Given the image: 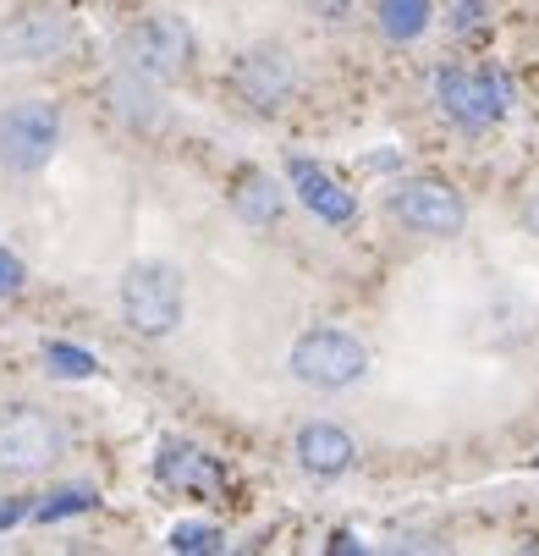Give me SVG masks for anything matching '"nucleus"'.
<instances>
[{"instance_id": "obj_3", "label": "nucleus", "mask_w": 539, "mask_h": 556, "mask_svg": "<svg viewBox=\"0 0 539 556\" xmlns=\"http://www.w3.org/2000/svg\"><path fill=\"white\" fill-rule=\"evenodd\" d=\"M292 375L315 391H347L369 375V348L352 337V331H336V326H320V331H303L292 342Z\"/></svg>"}, {"instance_id": "obj_20", "label": "nucleus", "mask_w": 539, "mask_h": 556, "mask_svg": "<svg viewBox=\"0 0 539 556\" xmlns=\"http://www.w3.org/2000/svg\"><path fill=\"white\" fill-rule=\"evenodd\" d=\"M23 518H34V496H12V502H0V529H12V523H23Z\"/></svg>"}, {"instance_id": "obj_2", "label": "nucleus", "mask_w": 539, "mask_h": 556, "mask_svg": "<svg viewBox=\"0 0 539 556\" xmlns=\"http://www.w3.org/2000/svg\"><path fill=\"white\" fill-rule=\"evenodd\" d=\"M61 452H66V430H61L55 414H44L34 403L0 408V473L34 480V473H44Z\"/></svg>"}, {"instance_id": "obj_18", "label": "nucleus", "mask_w": 539, "mask_h": 556, "mask_svg": "<svg viewBox=\"0 0 539 556\" xmlns=\"http://www.w3.org/2000/svg\"><path fill=\"white\" fill-rule=\"evenodd\" d=\"M166 545H171V551H182V556H209V551H220V545H226V534H220L215 523H177Z\"/></svg>"}, {"instance_id": "obj_14", "label": "nucleus", "mask_w": 539, "mask_h": 556, "mask_svg": "<svg viewBox=\"0 0 539 556\" xmlns=\"http://www.w3.org/2000/svg\"><path fill=\"white\" fill-rule=\"evenodd\" d=\"M111 105H116V116H121L127 127H154V122H161V94H154V77L138 72V66H127V72L111 77Z\"/></svg>"}, {"instance_id": "obj_22", "label": "nucleus", "mask_w": 539, "mask_h": 556, "mask_svg": "<svg viewBox=\"0 0 539 556\" xmlns=\"http://www.w3.org/2000/svg\"><path fill=\"white\" fill-rule=\"evenodd\" d=\"M352 551H369V545H363L352 529H336V534H331V556H352Z\"/></svg>"}, {"instance_id": "obj_17", "label": "nucleus", "mask_w": 539, "mask_h": 556, "mask_svg": "<svg viewBox=\"0 0 539 556\" xmlns=\"http://www.w3.org/2000/svg\"><path fill=\"white\" fill-rule=\"evenodd\" d=\"M44 369L55 380H89L100 369V358L89 348H72V342H44Z\"/></svg>"}, {"instance_id": "obj_10", "label": "nucleus", "mask_w": 539, "mask_h": 556, "mask_svg": "<svg viewBox=\"0 0 539 556\" xmlns=\"http://www.w3.org/2000/svg\"><path fill=\"white\" fill-rule=\"evenodd\" d=\"M154 480H161L166 491H182V496H204V502H215V496L226 491V468H220L209 452H198L193 441L166 435V441H161V457H154Z\"/></svg>"}, {"instance_id": "obj_21", "label": "nucleus", "mask_w": 539, "mask_h": 556, "mask_svg": "<svg viewBox=\"0 0 539 556\" xmlns=\"http://www.w3.org/2000/svg\"><path fill=\"white\" fill-rule=\"evenodd\" d=\"M303 7L315 12V17H325V23H342L352 12V0H303Z\"/></svg>"}, {"instance_id": "obj_9", "label": "nucleus", "mask_w": 539, "mask_h": 556, "mask_svg": "<svg viewBox=\"0 0 539 556\" xmlns=\"http://www.w3.org/2000/svg\"><path fill=\"white\" fill-rule=\"evenodd\" d=\"M77 39L72 17L55 7H23L0 23V61H55Z\"/></svg>"}, {"instance_id": "obj_8", "label": "nucleus", "mask_w": 539, "mask_h": 556, "mask_svg": "<svg viewBox=\"0 0 539 556\" xmlns=\"http://www.w3.org/2000/svg\"><path fill=\"white\" fill-rule=\"evenodd\" d=\"M231 89H238V100H248L254 111H281L297 94V66L281 45H248L231 61Z\"/></svg>"}, {"instance_id": "obj_4", "label": "nucleus", "mask_w": 539, "mask_h": 556, "mask_svg": "<svg viewBox=\"0 0 539 556\" xmlns=\"http://www.w3.org/2000/svg\"><path fill=\"white\" fill-rule=\"evenodd\" d=\"M55 149H61V111L50 100H23L0 111V166L7 172L34 177L55 161Z\"/></svg>"}, {"instance_id": "obj_12", "label": "nucleus", "mask_w": 539, "mask_h": 556, "mask_svg": "<svg viewBox=\"0 0 539 556\" xmlns=\"http://www.w3.org/2000/svg\"><path fill=\"white\" fill-rule=\"evenodd\" d=\"M292 452H297V468L308 473V480H342V473L358 463V441L342 425H331V419L303 425L297 441H292Z\"/></svg>"}, {"instance_id": "obj_19", "label": "nucleus", "mask_w": 539, "mask_h": 556, "mask_svg": "<svg viewBox=\"0 0 539 556\" xmlns=\"http://www.w3.org/2000/svg\"><path fill=\"white\" fill-rule=\"evenodd\" d=\"M28 287V265L12 254V249H0V303H7V298H17Z\"/></svg>"}, {"instance_id": "obj_15", "label": "nucleus", "mask_w": 539, "mask_h": 556, "mask_svg": "<svg viewBox=\"0 0 539 556\" xmlns=\"http://www.w3.org/2000/svg\"><path fill=\"white\" fill-rule=\"evenodd\" d=\"M374 23H380V34L392 39V45H413V39L429 34L435 7H429V0H380V7H374Z\"/></svg>"}, {"instance_id": "obj_5", "label": "nucleus", "mask_w": 539, "mask_h": 556, "mask_svg": "<svg viewBox=\"0 0 539 556\" xmlns=\"http://www.w3.org/2000/svg\"><path fill=\"white\" fill-rule=\"evenodd\" d=\"M435 100L440 111L457 122V127H469V132H485L506 116V77L501 72H474V66H440L435 72Z\"/></svg>"}, {"instance_id": "obj_23", "label": "nucleus", "mask_w": 539, "mask_h": 556, "mask_svg": "<svg viewBox=\"0 0 539 556\" xmlns=\"http://www.w3.org/2000/svg\"><path fill=\"white\" fill-rule=\"evenodd\" d=\"M523 226H528V231H534V237H539V193H534V199H528V204H523Z\"/></svg>"}, {"instance_id": "obj_1", "label": "nucleus", "mask_w": 539, "mask_h": 556, "mask_svg": "<svg viewBox=\"0 0 539 556\" xmlns=\"http://www.w3.org/2000/svg\"><path fill=\"white\" fill-rule=\"evenodd\" d=\"M116 303H121L127 331L161 342L188 320V281L171 260H132L116 281Z\"/></svg>"}, {"instance_id": "obj_13", "label": "nucleus", "mask_w": 539, "mask_h": 556, "mask_svg": "<svg viewBox=\"0 0 539 556\" xmlns=\"http://www.w3.org/2000/svg\"><path fill=\"white\" fill-rule=\"evenodd\" d=\"M231 210H238L248 226H275L286 215V188L270 172H243L238 188H231Z\"/></svg>"}, {"instance_id": "obj_11", "label": "nucleus", "mask_w": 539, "mask_h": 556, "mask_svg": "<svg viewBox=\"0 0 539 556\" xmlns=\"http://www.w3.org/2000/svg\"><path fill=\"white\" fill-rule=\"evenodd\" d=\"M286 188L297 193V204H303L308 215H320V220H331V226H347V220L358 215L352 188H342L325 166L308 161V154H292V161H286Z\"/></svg>"}, {"instance_id": "obj_16", "label": "nucleus", "mask_w": 539, "mask_h": 556, "mask_svg": "<svg viewBox=\"0 0 539 556\" xmlns=\"http://www.w3.org/2000/svg\"><path fill=\"white\" fill-rule=\"evenodd\" d=\"M94 507H100V491L94 485H55L50 496L34 502V518L39 523H61V518H84Z\"/></svg>"}, {"instance_id": "obj_7", "label": "nucleus", "mask_w": 539, "mask_h": 556, "mask_svg": "<svg viewBox=\"0 0 539 556\" xmlns=\"http://www.w3.org/2000/svg\"><path fill=\"white\" fill-rule=\"evenodd\" d=\"M385 204H392V215L419 237H462L469 231V204H462V193L446 188V182H429V177L397 182Z\"/></svg>"}, {"instance_id": "obj_6", "label": "nucleus", "mask_w": 539, "mask_h": 556, "mask_svg": "<svg viewBox=\"0 0 539 556\" xmlns=\"http://www.w3.org/2000/svg\"><path fill=\"white\" fill-rule=\"evenodd\" d=\"M193 55H198V39H193V28H188L182 17H171V12H154V17H143V23L127 34V66L149 72L154 84L188 77Z\"/></svg>"}]
</instances>
